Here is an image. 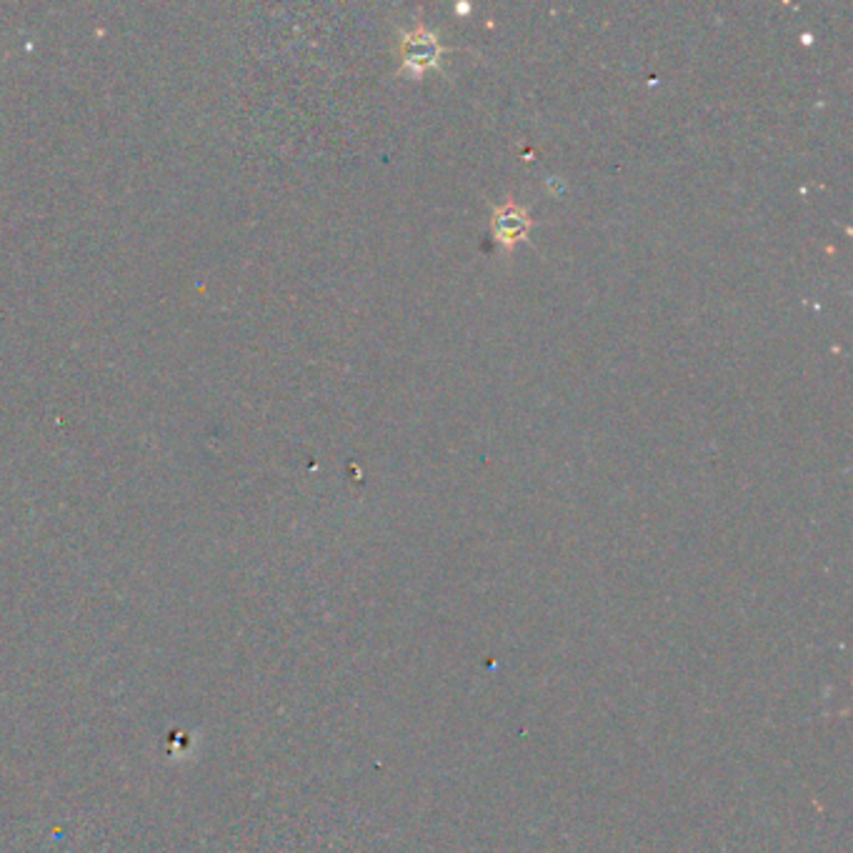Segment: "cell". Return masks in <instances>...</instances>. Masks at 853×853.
<instances>
[{"instance_id": "7a4b0ae2", "label": "cell", "mask_w": 853, "mask_h": 853, "mask_svg": "<svg viewBox=\"0 0 853 853\" xmlns=\"http://www.w3.org/2000/svg\"><path fill=\"white\" fill-rule=\"evenodd\" d=\"M531 226H533V220H531V216H528V210L521 206H516L513 200L503 203V206L496 208L493 216H491L493 241L506 251H513L518 243L526 241L528 233H531Z\"/></svg>"}, {"instance_id": "6da1fadb", "label": "cell", "mask_w": 853, "mask_h": 853, "mask_svg": "<svg viewBox=\"0 0 853 853\" xmlns=\"http://www.w3.org/2000/svg\"><path fill=\"white\" fill-rule=\"evenodd\" d=\"M439 58H441V43L431 30L415 28V30H409V33H403V40H401L403 73L423 76L429 68L439 66Z\"/></svg>"}]
</instances>
